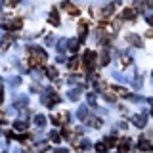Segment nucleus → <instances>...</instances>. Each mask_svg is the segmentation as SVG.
Wrapping results in <instances>:
<instances>
[{
	"label": "nucleus",
	"mask_w": 153,
	"mask_h": 153,
	"mask_svg": "<svg viewBox=\"0 0 153 153\" xmlns=\"http://www.w3.org/2000/svg\"><path fill=\"white\" fill-rule=\"evenodd\" d=\"M94 63H96V54H94L92 50H88L84 54V65H86V69H92Z\"/></svg>",
	"instance_id": "1"
},
{
	"label": "nucleus",
	"mask_w": 153,
	"mask_h": 153,
	"mask_svg": "<svg viewBox=\"0 0 153 153\" xmlns=\"http://www.w3.org/2000/svg\"><path fill=\"white\" fill-rule=\"evenodd\" d=\"M61 8H63V10H67V12H69L71 16H79V10H76V8L73 6V4L69 2V0H67V2H63V4H61Z\"/></svg>",
	"instance_id": "2"
},
{
	"label": "nucleus",
	"mask_w": 153,
	"mask_h": 153,
	"mask_svg": "<svg viewBox=\"0 0 153 153\" xmlns=\"http://www.w3.org/2000/svg\"><path fill=\"white\" fill-rule=\"evenodd\" d=\"M138 149H140V151H149V149H153V147H151V142L143 138V140L138 142Z\"/></svg>",
	"instance_id": "3"
},
{
	"label": "nucleus",
	"mask_w": 153,
	"mask_h": 153,
	"mask_svg": "<svg viewBox=\"0 0 153 153\" xmlns=\"http://www.w3.org/2000/svg\"><path fill=\"white\" fill-rule=\"evenodd\" d=\"M132 121H134V126L143 128V126H146V115H136V117H134Z\"/></svg>",
	"instance_id": "4"
},
{
	"label": "nucleus",
	"mask_w": 153,
	"mask_h": 153,
	"mask_svg": "<svg viewBox=\"0 0 153 153\" xmlns=\"http://www.w3.org/2000/svg\"><path fill=\"white\" fill-rule=\"evenodd\" d=\"M134 16H136V13H134V10H132V8H124V10H123V13H121V17H123V19H128V21H132Z\"/></svg>",
	"instance_id": "5"
},
{
	"label": "nucleus",
	"mask_w": 153,
	"mask_h": 153,
	"mask_svg": "<svg viewBox=\"0 0 153 153\" xmlns=\"http://www.w3.org/2000/svg\"><path fill=\"white\" fill-rule=\"evenodd\" d=\"M126 40H128V42H130V44H132V46H138V48H140V46H142V38H140V36H138V35H128V36H126Z\"/></svg>",
	"instance_id": "6"
},
{
	"label": "nucleus",
	"mask_w": 153,
	"mask_h": 153,
	"mask_svg": "<svg viewBox=\"0 0 153 153\" xmlns=\"http://www.w3.org/2000/svg\"><path fill=\"white\" fill-rule=\"evenodd\" d=\"M48 21H50L54 27L59 25V17H57V12H56V10H52V12H50V17H48Z\"/></svg>",
	"instance_id": "7"
},
{
	"label": "nucleus",
	"mask_w": 153,
	"mask_h": 153,
	"mask_svg": "<svg viewBox=\"0 0 153 153\" xmlns=\"http://www.w3.org/2000/svg\"><path fill=\"white\" fill-rule=\"evenodd\" d=\"M13 128H16V130H19V132H25L29 126H27L25 121H16V123H13Z\"/></svg>",
	"instance_id": "8"
},
{
	"label": "nucleus",
	"mask_w": 153,
	"mask_h": 153,
	"mask_svg": "<svg viewBox=\"0 0 153 153\" xmlns=\"http://www.w3.org/2000/svg\"><path fill=\"white\" fill-rule=\"evenodd\" d=\"M67 48H69L71 52H76V48H79V40H76V38H71V40H67Z\"/></svg>",
	"instance_id": "9"
},
{
	"label": "nucleus",
	"mask_w": 153,
	"mask_h": 153,
	"mask_svg": "<svg viewBox=\"0 0 153 153\" xmlns=\"http://www.w3.org/2000/svg\"><path fill=\"white\" fill-rule=\"evenodd\" d=\"M35 123H36V126H44V124H46V117H44V115H36Z\"/></svg>",
	"instance_id": "10"
},
{
	"label": "nucleus",
	"mask_w": 153,
	"mask_h": 153,
	"mask_svg": "<svg viewBox=\"0 0 153 153\" xmlns=\"http://www.w3.org/2000/svg\"><path fill=\"white\" fill-rule=\"evenodd\" d=\"M128 147H130V140H128V138H124V140L121 142V151H123V153L128 151Z\"/></svg>",
	"instance_id": "11"
},
{
	"label": "nucleus",
	"mask_w": 153,
	"mask_h": 153,
	"mask_svg": "<svg viewBox=\"0 0 153 153\" xmlns=\"http://www.w3.org/2000/svg\"><path fill=\"white\" fill-rule=\"evenodd\" d=\"M79 96H80V88H73V90L69 92V100H76Z\"/></svg>",
	"instance_id": "12"
},
{
	"label": "nucleus",
	"mask_w": 153,
	"mask_h": 153,
	"mask_svg": "<svg viewBox=\"0 0 153 153\" xmlns=\"http://www.w3.org/2000/svg\"><path fill=\"white\" fill-rule=\"evenodd\" d=\"M46 73H48V76H50V79H56V76H57L56 67H48V69H46Z\"/></svg>",
	"instance_id": "13"
},
{
	"label": "nucleus",
	"mask_w": 153,
	"mask_h": 153,
	"mask_svg": "<svg viewBox=\"0 0 153 153\" xmlns=\"http://www.w3.org/2000/svg\"><path fill=\"white\" fill-rule=\"evenodd\" d=\"M79 67V57H73V59H69V69H76Z\"/></svg>",
	"instance_id": "14"
},
{
	"label": "nucleus",
	"mask_w": 153,
	"mask_h": 153,
	"mask_svg": "<svg viewBox=\"0 0 153 153\" xmlns=\"http://www.w3.org/2000/svg\"><path fill=\"white\" fill-rule=\"evenodd\" d=\"M50 138H52V142H59V140H61V134L57 132V130H54V132L50 134Z\"/></svg>",
	"instance_id": "15"
},
{
	"label": "nucleus",
	"mask_w": 153,
	"mask_h": 153,
	"mask_svg": "<svg viewBox=\"0 0 153 153\" xmlns=\"http://www.w3.org/2000/svg\"><path fill=\"white\" fill-rule=\"evenodd\" d=\"M86 113H88V109H86V107H80V109H79V113H76V117H79V119H84V117H86Z\"/></svg>",
	"instance_id": "16"
},
{
	"label": "nucleus",
	"mask_w": 153,
	"mask_h": 153,
	"mask_svg": "<svg viewBox=\"0 0 153 153\" xmlns=\"http://www.w3.org/2000/svg\"><path fill=\"white\" fill-rule=\"evenodd\" d=\"M100 63H102V65H107L109 63V54H107V52H103V54H102V61H100Z\"/></svg>",
	"instance_id": "17"
},
{
	"label": "nucleus",
	"mask_w": 153,
	"mask_h": 153,
	"mask_svg": "<svg viewBox=\"0 0 153 153\" xmlns=\"http://www.w3.org/2000/svg\"><path fill=\"white\" fill-rule=\"evenodd\" d=\"M105 147H107L105 143H98V146H96V151H98V153H105Z\"/></svg>",
	"instance_id": "18"
},
{
	"label": "nucleus",
	"mask_w": 153,
	"mask_h": 153,
	"mask_svg": "<svg viewBox=\"0 0 153 153\" xmlns=\"http://www.w3.org/2000/svg\"><path fill=\"white\" fill-rule=\"evenodd\" d=\"M105 143H107V146H115V143H117V140H115V136H109L107 140H105Z\"/></svg>",
	"instance_id": "19"
},
{
	"label": "nucleus",
	"mask_w": 153,
	"mask_h": 153,
	"mask_svg": "<svg viewBox=\"0 0 153 153\" xmlns=\"http://www.w3.org/2000/svg\"><path fill=\"white\" fill-rule=\"evenodd\" d=\"M103 98H105V102H111V103L115 102V96H113V94H105Z\"/></svg>",
	"instance_id": "20"
},
{
	"label": "nucleus",
	"mask_w": 153,
	"mask_h": 153,
	"mask_svg": "<svg viewBox=\"0 0 153 153\" xmlns=\"http://www.w3.org/2000/svg\"><path fill=\"white\" fill-rule=\"evenodd\" d=\"M134 86H136V88H140V86H142V79H136V80H134Z\"/></svg>",
	"instance_id": "21"
},
{
	"label": "nucleus",
	"mask_w": 153,
	"mask_h": 153,
	"mask_svg": "<svg viewBox=\"0 0 153 153\" xmlns=\"http://www.w3.org/2000/svg\"><path fill=\"white\" fill-rule=\"evenodd\" d=\"M146 21L149 23V25H153V16H147V17H146Z\"/></svg>",
	"instance_id": "22"
},
{
	"label": "nucleus",
	"mask_w": 153,
	"mask_h": 153,
	"mask_svg": "<svg viewBox=\"0 0 153 153\" xmlns=\"http://www.w3.org/2000/svg\"><path fill=\"white\" fill-rule=\"evenodd\" d=\"M17 2H19V0H8V4H10V6H16Z\"/></svg>",
	"instance_id": "23"
},
{
	"label": "nucleus",
	"mask_w": 153,
	"mask_h": 153,
	"mask_svg": "<svg viewBox=\"0 0 153 153\" xmlns=\"http://www.w3.org/2000/svg\"><path fill=\"white\" fill-rule=\"evenodd\" d=\"M56 153H67V149H57Z\"/></svg>",
	"instance_id": "24"
},
{
	"label": "nucleus",
	"mask_w": 153,
	"mask_h": 153,
	"mask_svg": "<svg viewBox=\"0 0 153 153\" xmlns=\"http://www.w3.org/2000/svg\"><path fill=\"white\" fill-rule=\"evenodd\" d=\"M2 100H4V94H2V90H0V102H2Z\"/></svg>",
	"instance_id": "25"
},
{
	"label": "nucleus",
	"mask_w": 153,
	"mask_h": 153,
	"mask_svg": "<svg viewBox=\"0 0 153 153\" xmlns=\"http://www.w3.org/2000/svg\"><path fill=\"white\" fill-rule=\"evenodd\" d=\"M151 103H153V100H151ZM151 115H153V109H151Z\"/></svg>",
	"instance_id": "26"
},
{
	"label": "nucleus",
	"mask_w": 153,
	"mask_h": 153,
	"mask_svg": "<svg viewBox=\"0 0 153 153\" xmlns=\"http://www.w3.org/2000/svg\"><path fill=\"white\" fill-rule=\"evenodd\" d=\"M117 2H121V0H117Z\"/></svg>",
	"instance_id": "27"
}]
</instances>
